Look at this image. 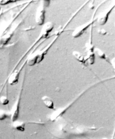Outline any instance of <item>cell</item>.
<instances>
[{"mask_svg": "<svg viewBox=\"0 0 115 139\" xmlns=\"http://www.w3.org/2000/svg\"><path fill=\"white\" fill-rule=\"evenodd\" d=\"M24 66H22L18 69L15 70L10 75L8 78V82L11 86H14L19 82L20 75Z\"/></svg>", "mask_w": 115, "mask_h": 139, "instance_id": "2", "label": "cell"}, {"mask_svg": "<svg viewBox=\"0 0 115 139\" xmlns=\"http://www.w3.org/2000/svg\"><path fill=\"white\" fill-rule=\"evenodd\" d=\"M0 102L3 105H7L9 102V100L7 96H3L0 98Z\"/></svg>", "mask_w": 115, "mask_h": 139, "instance_id": "6", "label": "cell"}, {"mask_svg": "<svg viewBox=\"0 0 115 139\" xmlns=\"http://www.w3.org/2000/svg\"><path fill=\"white\" fill-rule=\"evenodd\" d=\"M10 113L2 110H0V120H3L10 117Z\"/></svg>", "mask_w": 115, "mask_h": 139, "instance_id": "5", "label": "cell"}, {"mask_svg": "<svg viewBox=\"0 0 115 139\" xmlns=\"http://www.w3.org/2000/svg\"><path fill=\"white\" fill-rule=\"evenodd\" d=\"M14 123V126L16 129L21 132L25 131V124L23 122H17L16 121Z\"/></svg>", "mask_w": 115, "mask_h": 139, "instance_id": "4", "label": "cell"}, {"mask_svg": "<svg viewBox=\"0 0 115 139\" xmlns=\"http://www.w3.org/2000/svg\"><path fill=\"white\" fill-rule=\"evenodd\" d=\"M21 91L20 92L18 98L12 108L10 113L11 119L13 123L18 120L19 117L21 99Z\"/></svg>", "mask_w": 115, "mask_h": 139, "instance_id": "1", "label": "cell"}, {"mask_svg": "<svg viewBox=\"0 0 115 139\" xmlns=\"http://www.w3.org/2000/svg\"><path fill=\"white\" fill-rule=\"evenodd\" d=\"M42 100L45 106L48 108L53 109L54 108V105L52 100L49 97L44 96L42 97Z\"/></svg>", "mask_w": 115, "mask_h": 139, "instance_id": "3", "label": "cell"}]
</instances>
